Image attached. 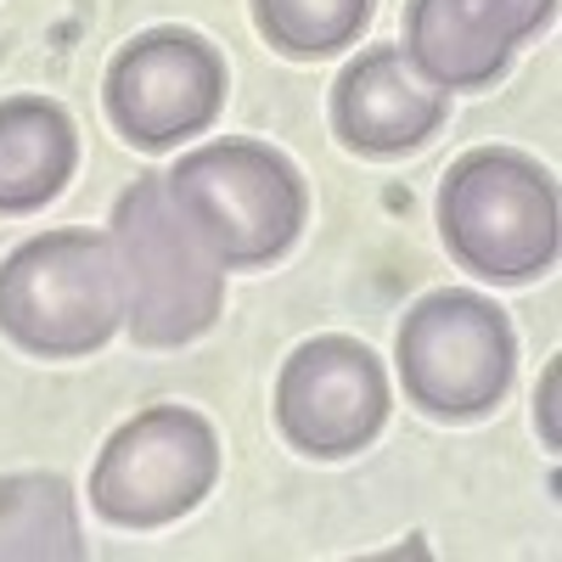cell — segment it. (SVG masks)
<instances>
[{
    "label": "cell",
    "instance_id": "cell-2",
    "mask_svg": "<svg viewBox=\"0 0 562 562\" xmlns=\"http://www.w3.org/2000/svg\"><path fill=\"white\" fill-rule=\"evenodd\" d=\"M113 259L124 281V326L140 349L198 344L225 310V265L169 203L164 175H140L113 203Z\"/></svg>",
    "mask_w": 562,
    "mask_h": 562
},
{
    "label": "cell",
    "instance_id": "cell-3",
    "mask_svg": "<svg viewBox=\"0 0 562 562\" xmlns=\"http://www.w3.org/2000/svg\"><path fill=\"white\" fill-rule=\"evenodd\" d=\"M124 326V281L113 237L102 231H45L0 265V333L40 360H85Z\"/></svg>",
    "mask_w": 562,
    "mask_h": 562
},
{
    "label": "cell",
    "instance_id": "cell-6",
    "mask_svg": "<svg viewBox=\"0 0 562 562\" xmlns=\"http://www.w3.org/2000/svg\"><path fill=\"white\" fill-rule=\"evenodd\" d=\"M220 479L214 422L192 405H147L102 445L90 467V506L113 529H169Z\"/></svg>",
    "mask_w": 562,
    "mask_h": 562
},
{
    "label": "cell",
    "instance_id": "cell-10",
    "mask_svg": "<svg viewBox=\"0 0 562 562\" xmlns=\"http://www.w3.org/2000/svg\"><path fill=\"white\" fill-rule=\"evenodd\" d=\"M422 79L439 90H484L506 74L512 40L479 0H405V45Z\"/></svg>",
    "mask_w": 562,
    "mask_h": 562
},
{
    "label": "cell",
    "instance_id": "cell-13",
    "mask_svg": "<svg viewBox=\"0 0 562 562\" xmlns=\"http://www.w3.org/2000/svg\"><path fill=\"white\" fill-rule=\"evenodd\" d=\"M378 0H254V29L293 63L338 57L366 34Z\"/></svg>",
    "mask_w": 562,
    "mask_h": 562
},
{
    "label": "cell",
    "instance_id": "cell-12",
    "mask_svg": "<svg viewBox=\"0 0 562 562\" xmlns=\"http://www.w3.org/2000/svg\"><path fill=\"white\" fill-rule=\"evenodd\" d=\"M79 501L57 473L0 479V562H79Z\"/></svg>",
    "mask_w": 562,
    "mask_h": 562
},
{
    "label": "cell",
    "instance_id": "cell-11",
    "mask_svg": "<svg viewBox=\"0 0 562 562\" xmlns=\"http://www.w3.org/2000/svg\"><path fill=\"white\" fill-rule=\"evenodd\" d=\"M79 169V130L52 97L0 102V214H34Z\"/></svg>",
    "mask_w": 562,
    "mask_h": 562
},
{
    "label": "cell",
    "instance_id": "cell-8",
    "mask_svg": "<svg viewBox=\"0 0 562 562\" xmlns=\"http://www.w3.org/2000/svg\"><path fill=\"white\" fill-rule=\"evenodd\" d=\"M389 371L360 338L321 333L281 360L276 428L310 461L360 456L389 422Z\"/></svg>",
    "mask_w": 562,
    "mask_h": 562
},
{
    "label": "cell",
    "instance_id": "cell-14",
    "mask_svg": "<svg viewBox=\"0 0 562 562\" xmlns=\"http://www.w3.org/2000/svg\"><path fill=\"white\" fill-rule=\"evenodd\" d=\"M479 7H484V12H490V23L512 40V52H518L524 40H535V34L551 23L557 0H479Z\"/></svg>",
    "mask_w": 562,
    "mask_h": 562
},
{
    "label": "cell",
    "instance_id": "cell-4",
    "mask_svg": "<svg viewBox=\"0 0 562 562\" xmlns=\"http://www.w3.org/2000/svg\"><path fill=\"white\" fill-rule=\"evenodd\" d=\"M169 203L186 225L203 237V248L225 270H259L276 265L299 243L310 192L288 153L265 140H209V147L180 153L164 175Z\"/></svg>",
    "mask_w": 562,
    "mask_h": 562
},
{
    "label": "cell",
    "instance_id": "cell-7",
    "mask_svg": "<svg viewBox=\"0 0 562 562\" xmlns=\"http://www.w3.org/2000/svg\"><path fill=\"white\" fill-rule=\"evenodd\" d=\"M102 102L130 147L169 153L220 119L225 57L192 29H147L108 63Z\"/></svg>",
    "mask_w": 562,
    "mask_h": 562
},
{
    "label": "cell",
    "instance_id": "cell-15",
    "mask_svg": "<svg viewBox=\"0 0 562 562\" xmlns=\"http://www.w3.org/2000/svg\"><path fill=\"white\" fill-rule=\"evenodd\" d=\"M557 378H562V366H546V383H540V400H535L540 434H546V445H551V450H557Z\"/></svg>",
    "mask_w": 562,
    "mask_h": 562
},
{
    "label": "cell",
    "instance_id": "cell-5",
    "mask_svg": "<svg viewBox=\"0 0 562 562\" xmlns=\"http://www.w3.org/2000/svg\"><path fill=\"white\" fill-rule=\"evenodd\" d=\"M394 366L405 400L434 422H479L490 416L518 371V338L495 299L439 288L416 299L400 321Z\"/></svg>",
    "mask_w": 562,
    "mask_h": 562
},
{
    "label": "cell",
    "instance_id": "cell-9",
    "mask_svg": "<svg viewBox=\"0 0 562 562\" xmlns=\"http://www.w3.org/2000/svg\"><path fill=\"white\" fill-rule=\"evenodd\" d=\"M450 90L422 79L400 45H371L333 79V135L360 158H400L439 135Z\"/></svg>",
    "mask_w": 562,
    "mask_h": 562
},
{
    "label": "cell",
    "instance_id": "cell-1",
    "mask_svg": "<svg viewBox=\"0 0 562 562\" xmlns=\"http://www.w3.org/2000/svg\"><path fill=\"white\" fill-rule=\"evenodd\" d=\"M439 237L461 270L518 288L557 265L562 198L546 164L512 147L461 153L439 180Z\"/></svg>",
    "mask_w": 562,
    "mask_h": 562
}]
</instances>
